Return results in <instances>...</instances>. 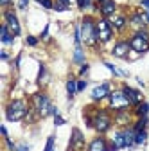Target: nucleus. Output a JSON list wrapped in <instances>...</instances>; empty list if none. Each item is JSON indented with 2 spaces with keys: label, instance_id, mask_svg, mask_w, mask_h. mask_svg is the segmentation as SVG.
I'll use <instances>...</instances> for the list:
<instances>
[{
  "label": "nucleus",
  "instance_id": "c756f323",
  "mask_svg": "<svg viewBox=\"0 0 149 151\" xmlns=\"http://www.w3.org/2000/svg\"><path fill=\"white\" fill-rule=\"evenodd\" d=\"M27 2H29V0H20V7L25 9V7H27Z\"/></svg>",
  "mask_w": 149,
  "mask_h": 151
},
{
  "label": "nucleus",
  "instance_id": "ddd939ff",
  "mask_svg": "<svg viewBox=\"0 0 149 151\" xmlns=\"http://www.w3.org/2000/svg\"><path fill=\"white\" fill-rule=\"evenodd\" d=\"M115 9H117V6H115L113 0H104V2L101 4V11H102V14H104V16H111V14H115Z\"/></svg>",
  "mask_w": 149,
  "mask_h": 151
},
{
  "label": "nucleus",
  "instance_id": "bb28decb",
  "mask_svg": "<svg viewBox=\"0 0 149 151\" xmlns=\"http://www.w3.org/2000/svg\"><path fill=\"white\" fill-rule=\"evenodd\" d=\"M77 4H79V7H81V9H85L86 6H90V4H88V0H77Z\"/></svg>",
  "mask_w": 149,
  "mask_h": 151
},
{
  "label": "nucleus",
  "instance_id": "6ab92c4d",
  "mask_svg": "<svg viewBox=\"0 0 149 151\" xmlns=\"http://www.w3.org/2000/svg\"><path fill=\"white\" fill-rule=\"evenodd\" d=\"M147 139V133L145 129H140V131H135V144H144Z\"/></svg>",
  "mask_w": 149,
  "mask_h": 151
},
{
  "label": "nucleus",
  "instance_id": "a211bd4d",
  "mask_svg": "<svg viewBox=\"0 0 149 151\" xmlns=\"http://www.w3.org/2000/svg\"><path fill=\"white\" fill-rule=\"evenodd\" d=\"M79 88H77V83L74 81V79H68V83H67V92H68V96L70 97H74V93H76Z\"/></svg>",
  "mask_w": 149,
  "mask_h": 151
},
{
  "label": "nucleus",
  "instance_id": "f257e3e1",
  "mask_svg": "<svg viewBox=\"0 0 149 151\" xmlns=\"http://www.w3.org/2000/svg\"><path fill=\"white\" fill-rule=\"evenodd\" d=\"M81 40L86 45H95V42H97V29H95L94 22H92L90 18H85V20H83V25H81Z\"/></svg>",
  "mask_w": 149,
  "mask_h": 151
},
{
  "label": "nucleus",
  "instance_id": "a878e982",
  "mask_svg": "<svg viewBox=\"0 0 149 151\" xmlns=\"http://www.w3.org/2000/svg\"><path fill=\"white\" fill-rule=\"evenodd\" d=\"M27 43H29V45H36V43H38V40H36L34 36H29V38H27Z\"/></svg>",
  "mask_w": 149,
  "mask_h": 151
},
{
  "label": "nucleus",
  "instance_id": "423d86ee",
  "mask_svg": "<svg viewBox=\"0 0 149 151\" xmlns=\"http://www.w3.org/2000/svg\"><path fill=\"white\" fill-rule=\"evenodd\" d=\"M110 124H111V121H110V117H108V113L106 111H97L95 113V119H94V128L97 129V131H106L108 128H110Z\"/></svg>",
  "mask_w": 149,
  "mask_h": 151
},
{
  "label": "nucleus",
  "instance_id": "473e14b6",
  "mask_svg": "<svg viewBox=\"0 0 149 151\" xmlns=\"http://www.w3.org/2000/svg\"><path fill=\"white\" fill-rule=\"evenodd\" d=\"M86 70H88V65H83V68H81V74H86Z\"/></svg>",
  "mask_w": 149,
  "mask_h": 151
},
{
  "label": "nucleus",
  "instance_id": "f8f14e48",
  "mask_svg": "<svg viewBox=\"0 0 149 151\" xmlns=\"http://www.w3.org/2000/svg\"><path fill=\"white\" fill-rule=\"evenodd\" d=\"M108 93H110V85L104 83V85H99L97 88H94V92H92V97H94L95 101H99V99L106 97Z\"/></svg>",
  "mask_w": 149,
  "mask_h": 151
},
{
  "label": "nucleus",
  "instance_id": "9b49d317",
  "mask_svg": "<svg viewBox=\"0 0 149 151\" xmlns=\"http://www.w3.org/2000/svg\"><path fill=\"white\" fill-rule=\"evenodd\" d=\"M129 43L128 42H119L115 47H113V56H117V58H126L128 52H129Z\"/></svg>",
  "mask_w": 149,
  "mask_h": 151
},
{
  "label": "nucleus",
  "instance_id": "aec40b11",
  "mask_svg": "<svg viewBox=\"0 0 149 151\" xmlns=\"http://www.w3.org/2000/svg\"><path fill=\"white\" fill-rule=\"evenodd\" d=\"M147 111H149V104H147V103H140V104H138L137 113H138L140 117H145V113H147Z\"/></svg>",
  "mask_w": 149,
  "mask_h": 151
},
{
  "label": "nucleus",
  "instance_id": "f03ea898",
  "mask_svg": "<svg viewBox=\"0 0 149 151\" xmlns=\"http://www.w3.org/2000/svg\"><path fill=\"white\" fill-rule=\"evenodd\" d=\"M25 115H27V106L24 101L16 99L7 106V119L9 121H22Z\"/></svg>",
  "mask_w": 149,
  "mask_h": 151
},
{
  "label": "nucleus",
  "instance_id": "39448f33",
  "mask_svg": "<svg viewBox=\"0 0 149 151\" xmlns=\"http://www.w3.org/2000/svg\"><path fill=\"white\" fill-rule=\"evenodd\" d=\"M110 103H111V108H115V110H124L128 104H131L124 92H113L110 96Z\"/></svg>",
  "mask_w": 149,
  "mask_h": 151
},
{
  "label": "nucleus",
  "instance_id": "c85d7f7f",
  "mask_svg": "<svg viewBox=\"0 0 149 151\" xmlns=\"http://www.w3.org/2000/svg\"><path fill=\"white\" fill-rule=\"evenodd\" d=\"M85 86H86L85 81H79V83H77V88H79V90H85Z\"/></svg>",
  "mask_w": 149,
  "mask_h": 151
},
{
  "label": "nucleus",
  "instance_id": "9d476101",
  "mask_svg": "<svg viewBox=\"0 0 149 151\" xmlns=\"http://www.w3.org/2000/svg\"><path fill=\"white\" fill-rule=\"evenodd\" d=\"M122 92L126 93V97L129 99V103H131V104H140V101H142V93H140V92L129 88V86H126Z\"/></svg>",
  "mask_w": 149,
  "mask_h": 151
},
{
  "label": "nucleus",
  "instance_id": "cd10ccee",
  "mask_svg": "<svg viewBox=\"0 0 149 151\" xmlns=\"http://www.w3.org/2000/svg\"><path fill=\"white\" fill-rule=\"evenodd\" d=\"M16 151H29V146H27V144H22V146L16 147Z\"/></svg>",
  "mask_w": 149,
  "mask_h": 151
},
{
  "label": "nucleus",
  "instance_id": "2f4dec72",
  "mask_svg": "<svg viewBox=\"0 0 149 151\" xmlns=\"http://www.w3.org/2000/svg\"><path fill=\"white\" fill-rule=\"evenodd\" d=\"M47 32H49V27H45V29H43V32H42V38H45V36H47Z\"/></svg>",
  "mask_w": 149,
  "mask_h": 151
},
{
  "label": "nucleus",
  "instance_id": "c9c22d12",
  "mask_svg": "<svg viewBox=\"0 0 149 151\" xmlns=\"http://www.w3.org/2000/svg\"><path fill=\"white\" fill-rule=\"evenodd\" d=\"M99 2H101V4H102V2H104V0H99Z\"/></svg>",
  "mask_w": 149,
  "mask_h": 151
},
{
  "label": "nucleus",
  "instance_id": "4be33fe9",
  "mask_svg": "<svg viewBox=\"0 0 149 151\" xmlns=\"http://www.w3.org/2000/svg\"><path fill=\"white\" fill-rule=\"evenodd\" d=\"M45 151H54V137H49L47 146H45Z\"/></svg>",
  "mask_w": 149,
  "mask_h": 151
},
{
  "label": "nucleus",
  "instance_id": "dca6fc26",
  "mask_svg": "<svg viewBox=\"0 0 149 151\" xmlns=\"http://www.w3.org/2000/svg\"><path fill=\"white\" fill-rule=\"evenodd\" d=\"M110 24L113 25L115 29H124V25H126V18L120 16V14H111V16H110Z\"/></svg>",
  "mask_w": 149,
  "mask_h": 151
},
{
  "label": "nucleus",
  "instance_id": "b1692460",
  "mask_svg": "<svg viewBox=\"0 0 149 151\" xmlns=\"http://www.w3.org/2000/svg\"><path fill=\"white\" fill-rule=\"evenodd\" d=\"M54 122H56V126H61V124H65V119H61L59 115H58V113H54Z\"/></svg>",
  "mask_w": 149,
  "mask_h": 151
},
{
  "label": "nucleus",
  "instance_id": "6e6552de",
  "mask_svg": "<svg viewBox=\"0 0 149 151\" xmlns=\"http://www.w3.org/2000/svg\"><path fill=\"white\" fill-rule=\"evenodd\" d=\"M6 25H7V29L11 31L13 36H18V34H20V24H18V18H16L11 11L6 13Z\"/></svg>",
  "mask_w": 149,
  "mask_h": 151
},
{
  "label": "nucleus",
  "instance_id": "1a4fd4ad",
  "mask_svg": "<svg viewBox=\"0 0 149 151\" xmlns=\"http://www.w3.org/2000/svg\"><path fill=\"white\" fill-rule=\"evenodd\" d=\"M85 147V139H83V133L79 129H74L72 131V140H70V149L72 151H81Z\"/></svg>",
  "mask_w": 149,
  "mask_h": 151
},
{
  "label": "nucleus",
  "instance_id": "0eeeda50",
  "mask_svg": "<svg viewBox=\"0 0 149 151\" xmlns=\"http://www.w3.org/2000/svg\"><path fill=\"white\" fill-rule=\"evenodd\" d=\"M95 29H97V40H99V42H108L110 38H111V27H110V22L101 20V22H97Z\"/></svg>",
  "mask_w": 149,
  "mask_h": 151
},
{
  "label": "nucleus",
  "instance_id": "4468645a",
  "mask_svg": "<svg viewBox=\"0 0 149 151\" xmlns=\"http://www.w3.org/2000/svg\"><path fill=\"white\" fill-rule=\"evenodd\" d=\"M113 147L115 149H120V147H128V137H126V131H120V133H117L115 135V139H113Z\"/></svg>",
  "mask_w": 149,
  "mask_h": 151
},
{
  "label": "nucleus",
  "instance_id": "72a5a7b5",
  "mask_svg": "<svg viewBox=\"0 0 149 151\" xmlns=\"http://www.w3.org/2000/svg\"><path fill=\"white\" fill-rule=\"evenodd\" d=\"M59 2H63V4H65V6H68V4H70V2H72V0H59Z\"/></svg>",
  "mask_w": 149,
  "mask_h": 151
},
{
  "label": "nucleus",
  "instance_id": "f704fd0d",
  "mask_svg": "<svg viewBox=\"0 0 149 151\" xmlns=\"http://www.w3.org/2000/svg\"><path fill=\"white\" fill-rule=\"evenodd\" d=\"M0 2H2V4H7V2H9V0H0Z\"/></svg>",
  "mask_w": 149,
  "mask_h": 151
},
{
  "label": "nucleus",
  "instance_id": "2eb2a0df",
  "mask_svg": "<svg viewBox=\"0 0 149 151\" xmlns=\"http://www.w3.org/2000/svg\"><path fill=\"white\" fill-rule=\"evenodd\" d=\"M88 151H108L106 140H104V139H95V140H92Z\"/></svg>",
  "mask_w": 149,
  "mask_h": 151
},
{
  "label": "nucleus",
  "instance_id": "7ed1b4c3",
  "mask_svg": "<svg viewBox=\"0 0 149 151\" xmlns=\"http://www.w3.org/2000/svg\"><path fill=\"white\" fill-rule=\"evenodd\" d=\"M129 47H131L135 52H145L149 49V34L144 32V31L137 32L131 40H129Z\"/></svg>",
  "mask_w": 149,
  "mask_h": 151
},
{
  "label": "nucleus",
  "instance_id": "20e7f679",
  "mask_svg": "<svg viewBox=\"0 0 149 151\" xmlns=\"http://www.w3.org/2000/svg\"><path fill=\"white\" fill-rule=\"evenodd\" d=\"M34 106H36V110H38V113L42 117L49 115V113H56V110L52 108L49 97L43 96V93H36V96H34Z\"/></svg>",
  "mask_w": 149,
  "mask_h": 151
},
{
  "label": "nucleus",
  "instance_id": "393cba45",
  "mask_svg": "<svg viewBox=\"0 0 149 151\" xmlns=\"http://www.w3.org/2000/svg\"><path fill=\"white\" fill-rule=\"evenodd\" d=\"M38 2H40L43 7H47V9H50V7H52V2H50V0H38Z\"/></svg>",
  "mask_w": 149,
  "mask_h": 151
},
{
  "label": "nucleus",
  "instance_id": "f3484780",
  "mask_svg": "<svg viewBox=\"0 0 149 151\" xmlns=\"http://www.w3.org/2000/svg\"><path fill=\"white\" fill-rule=\"evenodd\" d=\"M0 32H2V42L7 45V43H11V40H13V34H11V31L7 29V25H2V27H0Z\"/></svg>",
  "mask_w": 149,
  "mask_h": 151
},
{
  "label": "nucleus",
  "instance_id": "412c9836",
  "mask_svg": "<svg viewBox=\"0 0 149 151\" xmlns=\"http://www.w3.org/2000/svg\"><path fill=\"white\" fill-rule=\"evenodd\" d=\"M74 61H76V63H83V50L79 47L76 49V54H74Z\"/></svg>",
  "mask_w": 149,
  "mask_h": 151
},
{
  "label": "nucleus",
  "instance_id": "5701e85b",
  "mask_svg": "<svg viewBox=\"0 0 149 151\" xmlns=\"http://www.w3.org/2000/svg\"><path fill=\"white\" fill-rule=\"evenodd\" d=\"M106 67H108V68H110L111 72H113L115 76H124V72H120V70H117V68H115L113 65H111V63H106Z\"/></svg>",
  "mask_w": 149,
  "mask_h": 151
},
{
  "label": "nucleus",
  "instance_id": "7c9ffc66",
  "mask_svg": "<svg viewBox=\"0 0 149 151\" xmlns=\"http://www.w3.org/2000/svg\"><path fill=\"white\" fill-rule=\"evenodd\" d=\"M142 6H144V7H147V9H149V0H142Z\"/></svg>",
  "mask_w": 149,
  "mask_h": 151
}]
</instances>
